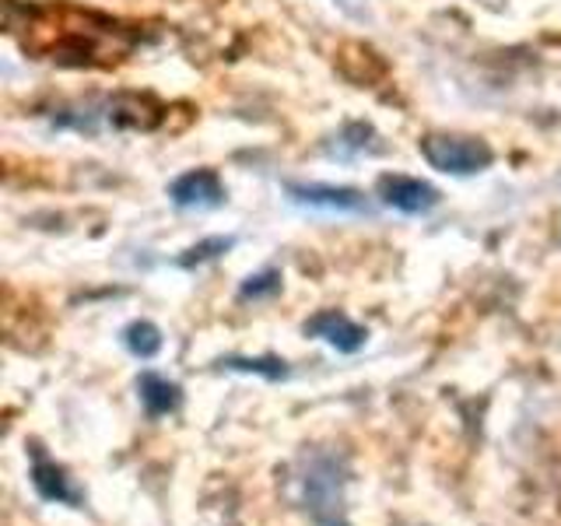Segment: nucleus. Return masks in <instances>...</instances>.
Returning a JSON list of instances; mask_svg holds the SVG:
<instances>
[{
  "label": "nucleus",
  "mask_w": 561,
  "mask_h": 526,
  "mask_svg": "<svg viewBox=\"0 0 561 526\" xmlns=\"http://www.w3.org/2000/svg\"><path fill=\"white\" fill-rule=\"evenodd\" d=\"M263 291H277V274H260V277H250L242 285V295H263Z\"/></svg>",
  "instance_id": "obj_13"
},
{
  "label": "nucleus",
  "mask_w": 561,
  "mask_h": 526,
  "mask_svg": "<svg viewBox=\"0 0 561 526\" xmlns=\"http://www.w3.org/2000/svg\"><path fill=\"white\" fill-rule=\"evenodd\" d=\"M137 390H140V403H145L148 414H154V418L175 411V403H180V386L162 379V376H154V373L140 376Z\"/></svg>",
  "instance_id": "obj_8"
},
{
  "label": "nucleus",
  "mask_w": 561,
  "mask_h": 526,
  "mask_svg": "<svg viewBox=\"0 0 561 526\" xmlns=\"http://www.w3.org/2000/svg\"><path fill=\"white\" fill-rule=\"evenodd\" d=\"M376 190L386 207H397L403 215H425L438 204V190L414 180V175H379Z\"/></svg>",
  "instance_id": "obj_3"
},
{
  "label": "nucleus",
  "mask_w": 561,
  "mask_h": 526,
  "mask_svg": "<svg viewBox=\"0 0 561 526\" xmlns=\"http://www.w3.org/2000/svg\"><path fill=\"white\" fill-rule=\"evenodd\" d=\"M228 245H232V239H207L201 245H193V250L183 256V267H193V263H204L210 256H218L215 250H228Z\"/></svg>",
  "instance_id": "obj_12"
},
{
  "label": "nucleus",
  "mask_w": 561,
  "mask_h": 526,
  "mask_svg": "<svg viewBox=\"0 0 561 526\" xmlns=\"http://www.w3.org/2000/svg\"><path fill=\"white\" fill-rule=\"evenodd\" d=\"M145 113H162V110H158L148 95H116L110 102V119L123 130H151V127H158V119L145 116Z\"/></svg>",
  "instance_id": "obj_7"
},
{
  "label": "nucleus",
  "mask_w": 561,
  "mask_h": 526,
  "mask_svg": "<svg viewBox=\"0 0 561 526\" xmlns=\"http://www.w3.org/2000/svg\"><path fill=\"white\" fill-rule=\"evenodd\" d=\"M421 155L425 162L438 172H449V175H473V172H484L495 155L478 137H456V134H428L421 137Z\"/></svg>",
  "instance_id": "obj_2"
},
{
  "label": "nucleus",
  "mask_w": 561,
  "mask_h": 526,
  "mask_svg": "<svg viewBox=\"0 0 561 526\" xmlns=\"http://www.w3.org/2000/svg\"><path fill=\"white\" fill-rule=\"evenodd\" d=\"M32 484L39 488V495L49 499V502H67V505H78V491L67 484L64 470L49 460H39L32 470Z\"/></svg>",
  "instance_id": "obj_9"
},
{
  "label": "nucleus",
  "mask_w": 561,
  "mask_h": 526,
  "mask_svg": "<svg viewBox=\"0 0 561 526\" xmlns=\"http://www.w3.org/2000/svg\"><path fill=\"white\" fill-rule=\"evenodd\" d=\"M169 197L180 207H218L225 201V186L218 180V172L193 169L169 186Z\"/></svg>",
  "instance_id": "obj_4"
},
{
  "label": "nucleus",
  "mask_w": 561,
  "mask_h": 526,
  "mask_svg": "<svg viewBox=\"0 0 561 526\" xmlns=\"http://www.w3.org/2000/svg\"><path fill=\"white\" fill-rule=\"evenodd\" d=\"M228 368H242V373H263V376H271V379H280V376H288V368L285 362H277V358H228L225 362Z\"/></svg>",
  "instance_id": "obj_11"
},
{
  "label": "nucleus",
  "mask_w": 561,
  "mask_h": 526,
  "mask_svg": "<svg viewBox=\"0 0 561 526\" xmlns=\"http://www.w3.org/2000/svg\"><path fill=\"white\" fill-rule=\"evenodd\" d=\"M123 341H127V347L134 351L137 358H154L158 351H162V333H158V327L151 323H130L127 330H123Z\"/></svg>",
  "instance_id": "obj_10"
},
{
  "label": "nucleus",
  "mask_w": 561,
  "mask_h": 526,
  "mask_svg": "<svg viewBox=\"0 0 561 526\" xmlns=\"http://www.w3.org/2000/svg\"><path fill=\"white\" fill-rule=\"evenodd\" d=\"M8 25L25 53L60 67H113L140 43V28L78 4H11Z\"/></svg>",
  "instance_id": "obj_1"
},
{
  "label": "nucleus",
  "mask_w": 561,
  "mask_h": 526,
  "mask_svg": "<svg viewBox=\"0 0 561 526\" xmlns=\"http://www.w3.org/2000/svg\"><path fill=\"white\" fill-rule=\"evenodd\" d=\"M291 201L295 204H306V207H323V210H365V197L358 190H347V186H323V183H312V186H288Z\"/></svg>",
  "instance_id": "obj_6"
},
{
  "label": "nucleus",
  "mask_w": 561,
  "mask_h": 526,
  "mask_svg": "<svg viewBox=\"0 0 561 526\" xmlns=\"http://www.w3.org/2000/svg\"><path fill=\"white\" fill-rule=\"evenodd\" d=\"M306 333H312V338H323L337 351H358L365 344V330L358 323H351L347 316L337 312V309H327L320 316H312V320L306 323Z\"/></svg>",
  "instance_id": "obj_5"
}]
</instances>
